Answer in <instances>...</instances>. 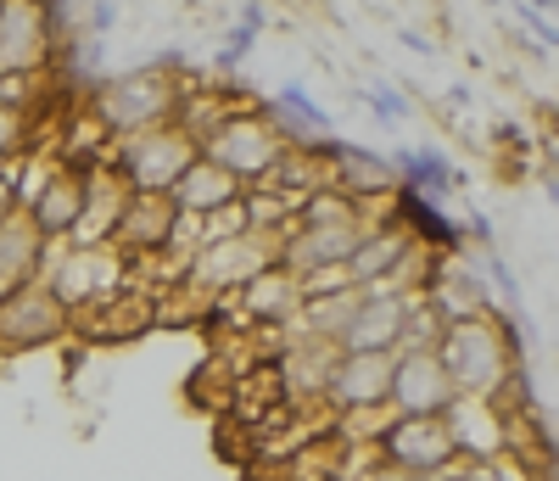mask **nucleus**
I'll return each instance as SVG.
<instances>
[{
	"instance_id": "obj_1",
	"label": "nucleus",
	"mask_w": 559,
	"mask_h": 481,
	"mask_svg": "<svg viewBox=\"0 0 559 481\" xmlns=\"http://www.w3.org/2000/svg\"><path fill=\"white\" fill-rule=\"evenodd\" d=\"M453 392L464 398H503L509 387L521 380V348H515V330H509L492 308H476L464 319L442 325V342H437Z\"/></svg>"
},
{
	"instance_id": "obj_2",
	"label": "nucleus",
	"mask_w": 559,
	"mask_h": 481,
	"mask_svg": "<svg viewBox=\"0 0 559 481\" xmlns=\"http://www.w3.org/2000/svg\"><path fill=\"white\" fill-rule=\"evenodd\" d=\"M39 280L51 285L68 314H84V308L107 303L112 292H123L134 280V258L118 241H51Z\"/></svg>"
},
{
	"instance_id": "obj_3",
	"label": "nucleus",
	"mask_w": 559,
	"mask_h": 481,
	"mask_svg": "<svg viewBox=\"0 0 559 481\" xmlns=\"http://www.w3.org/2000/svg\"><path fill=\"white\" fill-rule=\"evenodd\" d=\"M280 263V230H252V224H229L218 235H207L202 247L185 263V285L202 297H229L236 285H247L258 269Z\"/></svg>"
},
{
	"instance_id": "obj_4",
	"label": "nucleus",
	"mask_w": 559,
	"mask_h": 481,
	"mask_svg": "<svg viewBox=\"0 0 559 481\" xmlns=\"http://www.w3.org/2000/svg\"><path fill=\"white\" fill-rule=\"evenodd\" d=\"M179 95H185V79H174L163 68L118 73V79H107L96 95H90V118L107 129V140H118V134L152 129V124H174Z\"/></svg>"
},
{
	"instance_id": "obj_5",
	"label": "nucleus",
	"mask_w": 559,
	"mask_h": 481,
	"mask_svg": "<svg viewBox=\"0 0 559 481\" xmlns=\"http://www.w3.org/2000/svg\"><path fill=\"white\" fill-rule=\"evenodd\" d=\"M286 152H292L286 124L269 118V113H252V107H236L202 140V157H213L218 168H229L241 185H269Z\"/></svg>"
},
{
	"instance_id": "obj_6",
	"label": "nucleus",
	"mask_w": 559,
	"mask_h": 481,
	"mask_svg": "<svg viewBox=\"0 0 559 481\" xmlns=\"http://www.w3.org/2000/svg\"><path fill=\"white\" fill-rule=\"evenodd\" d=\"M202 146L179 124H152V129H134L107 140V168L129 185V190H168L185 163H191Z\"/></svg>"
},
{
	"instance_id": "obj_7",
	"label": "nucleus",
	"mask_w": 559,
	"mask_h": 481,
	"mask_svg": "<svg viewBox=\"0 0 559 481\" xmlns=\"http://www.w3.org/2000/svg\"><path fill=\"white\" fill-rule=\"evenodd\" d=\"M62 336H73V314L57 303V292L39 274L0 297V353H34L62 342Z\"/></svg>"
},
{
	"instance_id": "obj_8",
	"label": "nucleus",
	"mask_w": 559,
	"mask_h": 481,
	"mask_svg": "<svg viewBox=\"0 0 559 481\" xmlns=\"http://www.w3.org/2000/svg\"><path fill=\"white\" fill-rule=\"evenodd\" d=\"M51 57H57L51 0H0V73L51 68Z\"/></svg>"
},
{
	"instance_id": "obj_9",
	"label": "nucleus",
	"mask_w": 559,
	"mask_h": 481,
	"mask_svg": "<svg viewBox=\"0 0 559 481\" xmlns=\"http://www.w3.org/2000/svg\"><path fill=\"white\" fill-rule=\"evenodd\" d=\"M448 420V437H453V454L459 459H498L515 448V414H509L498 398H453L442 409Z\"/></svg>"
},
{
	"instance_id": "obj_10",
	"label": "nucleus",
	"mask_w": 559,
	"mask_h": 481,
	"mask_svg": "<svg viewBox=\"0 0 559 481\" xmlns=\"http://www.w3.org/2000/svg\"><path fill=\"white\" fill-rule=\"evenodd\" d=\"M84 190H90V168L51 163V168H45V179L23 197V213H28V224L45 241H68L73 224H79V213H84Z\"/></svg>"
},
{
	"instance_id": "obj_11",
	"label": "nucleus",
	"mask_w": 559,
	"mask_h": 481,
	"mask_svg": "<svg viewBox=\"0 0 559 481\" xmlns=\"http://www.w3.org/2000/svg\"><path fill=\"white\" fill-rule=\"evenodd\" d=\"M179 235V208L168 202V190H129L123 208H118V224H112V241L140 263V258H157L174 247Z\"/></svg>"
},
{
	"instance_id": "obj_12",
	"label": "nucleus",
	"mask_w": 559,
	"mask_h": 481,
	"mask_svg": "<svg viewBox=\"0 0 559 481\" xmlns=\"http://www.w3.org/2000/svg\"><path fill=\"white\" fill-rule=\"evenodd\" d=\"M376 454L392 459V465H403V470H419V476L459 459L442 414H392L386 431L376 437Z\"/></svg>"
},
{
	"instance_id": "obj_13",
	"label": "nucleus",
	"mask_w": 559,
	"mask_h": 481,
	"mask_svg": "<svg viewBox=\"0 0 559 481\" xmlns=\"http://www.w3.org/2000/svg\"><path fill=\"white\" fill-rule=\"evenodd\" d=\"M419 292H397V285H358V308L347 319V330L336 336L342 353H392L397 325L408 314Z\"/></svg>"
},
{
	"instance_id": "obj_14",
	"label": "nucleus",
	"mask_w": 559,
	"mask_h": 481,
	"mask_svg": "<svg viewBox=\"0 0 559 481\" xmlns=\"http://www.w3.org/2000/svg\"><path fill=\"white\" fill-rule=\"evenodd\" d=\"M453 380L442 353H392V387H386V409L392 414H442L453 403Z\"/></svg>"
},
{
	"instance_id": "obj_15",
	"label": "nucleus",
	"mask_w": 559,
	"mask_h": 481,
	"mask_svg": "<svg viewBox=\"0 0 559 481\" xmlns=\"http://www.w3.org/2000/svg\"><path fill=\"white\" fill-rule=\"evenodd\" d=\"M241 179L229 174V168H218L213 157H191L185 163V174L168 185V202L179 208V219H191V224H202V219H224V213H236L241 208Z\"/></svg>"
},
{
	"instance_id": "obj_16",
	"label": "nucleus",
	"mask_w": 559,
	"mask_h": 481,
	"mask_svg": "<svg viewBox=\"0 0 559 481\" xmlns=\"http://www.w3.org/2000/svg\"><path fill=\"white\" fill-rule=\"evenodd\" d=\"M229 303H236V314H241L252 330H280V325H292V319L302 314L308 292H302V280H297L286 263H269V269H258L247 285H236V292H229Z\"/></svg>"
},
{
	"instance_id": "obj_17",
	"label": "nucleus",
	"mask_w": 559,
	"mask_h": 481,
	"mask_svg": "<svg viewBox=\"0 0 559 481\" xmlns=\"http://www.w3.org/2000/svg\"><path fill=\"white\" fill-rule=\"evenodd\" d=\"M392 387V353H336L331 387H324V409H386Z\"/></svg>"
},
{
	"instance_id": "obj_18",
	"label": "nucleus",
	"mask_w": 559,
	"mask_h": 481,
	"mask_svg": "<svg viewBox=\"0 0 559 481\" xmlns=\"http://www.w3.org/2000/svg\"><path fill=\"white\" fill-rule=\"evenodd\" d=\"M414 247H419V241H414V230L403 219H376V224L358 235V247L347 258V280L353 285H386Z\"/></svg>"
},
{
	"instance_id": "obj_19",
	"label": "nucleus",
	"mask_w": 559,
	"mask_h": 481,
	"mask_svg": "<svg viewBox=\"0 0 559 481\" xmlns=\"http://www.w3.org/2000/svg\"><path fill=\"white\" fill-rule=\"evenodd\" d=\"M45 253H51V241H45L23 208H12L7 219H0V297L17 292L23 280H34L45 269Z\"/></svg>"
},
{
	"instance_id": "obj_20",
	"label": "nucleus",
	"mask_w": 559,
	"mask_h": 481,
	"mask_svg": "<svg viewBox=\"0 0 559 481\" xmlns=\"http://www.w3.org/2000/svg\"><path fill=\"white\" fill-rule=\"evenodd\" d=\"M324 185H336L342 197H353L369 213H381V202L397 197V174L381 157H364V152H342L331 168H324Z\"/></svg>"
},
{
	"instance_id": "obj_21",
	"label": "nucleus",
	"mask_w": 559,
	"mask_h": 481,
	"mask_svg": "<svg viewBox=\"0 0 559 481\" xmlns=\"http://www.w3.org/2000/svg\"><path fill=\"white\" fill-rule=\"evenodd\" d=\"M442 314L426 303V292H419L414 303H408V314H403V325H397V342H392V353H437V342H442Z\"/></svg>"
},
{
	"instance_id": "obj_22",
	"label": "nucleus",
	"mask_w": 559,
	"mask_h": 481,
	"mask_svg": "<svg viewBox=\"0 0 559 481\" xmlns=\"http://www.w3.org/2000/svg\"><path fill=\"white\" fill-rule=\"evenodd\" d=\"M34 140H39V113L0 102V163H17L23 152H34Z\"/></svg>"
},
{
	"instance_id": "obj_23",
	"label": "nucleus",
	"mask_w": 559,
	"mask_h": 481,
	"mask_svg": "<svg viewBox=\"0 0 559 481\" xmlns=\"http://www.w3.org/2000/svg\"><path fill=\"white\" fill-rule=\"evenodd\" d=\"M12 208H17V174H12V163H0V219Z\"/></svg>"
},
{
	"instance_id": "obj_24",
	"label": "nucleus",
	"mask_w": 559,
	"mask_h": 481,
	"mask_svg": "<svg viewBox=\"0 0 559 481\" xmlns=\"http://www.w3.org/2000/svg\"><path fill=\"white\" fill-rule=\"evenodd\" d=\"M419 481H464V465L453 459V465H437V470H426Z\"/></svg>"
}]
</instances>
